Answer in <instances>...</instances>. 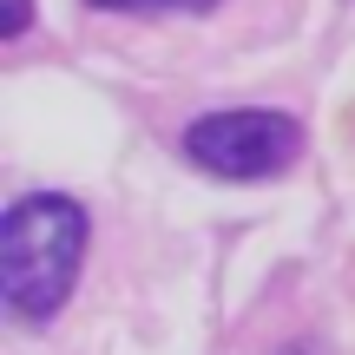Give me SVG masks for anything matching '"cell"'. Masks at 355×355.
<instances>
[{
  "mask_svg": "<svg viewBox=\"0 0 355 355\" xmlns=\"http://www.w3.org/2000/svg\"><path fill=\"white\" fill-rule=\"evenodd\" d=\"M86 7H99V13H204L217 0H86Z\"/></svg>",
  "mask_w": 355,
  "mask_h": 355,
  "instance_id": "3957f363",
  "label": "cell"
},
{
  "mask_svg": "<svg viewBox=\"0 0 355 355\" xmlns=\"http://www.w3.org/2000/svg\"><path fill=\"white\" fill-rule=\"evenodd\" d=\"M26 20H33V0H0V33L7 40H20Z\"/></svg>",
  "mask_w": 355,
  "mask_h": 355,
  "instance_id": "277c9868",
  "label": "cell"
},
{
  "mask_svg": "<svg viewBox=\"0 0 355 355\" xmlns=\"http://www.w3.org/2000/svg\"><path fill=\"white\" fill-rule=\"evenodd\" d=\"M277 355H322V343H290V349H277Z\"/></svg>",
  "mask_w": 355,
  "mask_h": 355,
  "instance_id": "5b68a950",
  "label": "cell"
},
{
  "mask_svg": "<svg viewBox=\"0 0 355 355\" xmlns=\"http://www.w3.org/2000/svg\"><path fill=\"white\" fill-rule=\"evenodd\" d=\"M92 224L73 198L60 191H33V198H13L0 217V303L20 322H53L66 309L86 263Z\"/></svg>",
  "mask_w": 355,
  "mask_h": 355,
  "instance_id": "6da1fadb",
  "label": "cell"
},
{
  "mask_svg": "<svg viewBox=\"0 0 355 355\" xmlns=\"http://www.w3.org/2000/svg\"><path fill=\"white\" fill-rule=\"evenodd\" d=\"M184 158L211 178H277L303 158V125L290 112H270V105H230V112H204L184 132Z\"/></svg>",
  "mask_w": 355,
  "mask_h": 355,
  "instance_id": "7a4b0ae2",
  "label": "cell"
}]
</instances>
